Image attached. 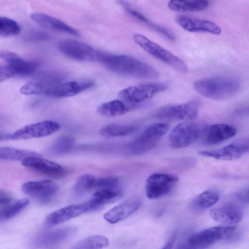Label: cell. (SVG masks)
<instances>
[{
	"label": "cell",
	"instance_id": "9",
	"mask_svg": "<svg viewBox=\"0 0 249 249\" xmlns=\"http://www.w3.org/2000/svg\"><path fill=\"white\" fill-rule=\"evenodd\" d=\"M200 102L197 99L178 104L170 105L160 108L155 117L159 119L189 121L198 115Z\"/></svg>",
	"mask_w": 249,
	"mask_h": 249
},
{
	"label": "cell",
	"instance_id": "20",
	"mask_svg": "<svg viewBox=\"0 0 249 249\" xmlns=\"http://www.w3.org/2000/svg\"><path fill=\"white\" fill-rule=\"evenodd\" d=\"M209 214L213 220L228 225L239 223L243 217L241 208L231 203H226L212 209Z\"/></svg>",
	"mask_w": 249,
	"mask_h": 249
},
{
	"label": "cell",
	"instance_id": "14",
	"mask_svg": "<svg viewBox=\"0 0 249 249\" xmlns=\"http://www.w3.org/2000/svg\"><path fill=\"white\" fill-rule=\"evenodd\" d=\"M21 163L28 169L52 178H61L67 173L61 165L44 159L41 155L25 158Z\"/></svg>",
	"mask_w": 249,
	"mask_h": 249
},
{
	"label": "cell",
	"instance_id": "4",
	"mask_svg": "<svg viewBox=\"0 0 249 249\" xmlns=\"http://www.w3.org/2000/svg\"><path fill=\"white\" fill-rule=\"evenodd\" d=\"M169 128V125L165 123L154 124L148 126L129 144L128 153L136 156L151 151L156 146Z\"/></svg>",
	"mask_w": 249,
	"mask_h": 249
},
{
	"label": "cell",
	"instance_id": "42",
	"mask_svg": "<svg viewBox=\"0 0 249 249\" xmlns=\"http://www.w3.org/2000/svg\"><path fill=\"white\" fill-rule=\"evenodd\" d=\"M176 237V234H173L171 236V237H170V239L168 240V241L165 244V247H164L163 248L167 249V248H171V246H173V245L174 244Z\"/></svg>",
	"mask_w": 249,
	"mask_h": 249
},
{
	"label": "cell",
	"instance_id": "21",
	"mask_svg": "<svg viewBox=\"0 0 249 249\" xmlns=\"http://www.w3.org/2000/svg\"><path fill=\"white\" fill-rule=\"evenodd\" d=\"M176 21L182 29L190 32L209 33L219 35L222 32L218 25L209 20L179 15L176 17Z\"/></svg>",
	"mask_w": 249,
	"mask_h": 249
},
{
	"label": "cell",
	"instance_id": "12",
	"mask_svg": "<svg viewBox=\"0 0 249 249\" xmlns=\"http://www.w3.org/2000/svg\"><path fill=\"white\" fill-rule=\"evenodd\" d=\"M22 192L42 204L52 201L57 195L59 187L52 180L30 181L21 186Z\"/></svg>",
	"mask_w": 249,
	"mask_h": 249
},
{
	"label": "cell",
	"instance_id": "6",
	"mask_svg": "<svg viewBox=\"0 0 249 249\" xmlns=\"http://www.w3.org/2000/svg\"><path fill=\"white\" fill-rule=\"evenodd\" d=\"M232 226H215L202 230L190 236L187 241L191 247L202 248L231 238L236 231Z\"/></svg>",
	"mask_w": 249,
	"mask_h": 249
},
{
	"label": "cell",
	"instance_id": "39",
	"mask_svg": "<svg viewBox=\"0 0 249 249\" xmlns=\"http://www.w3.org/2000/svg\"><path fill=\"white\" fill-rule=\"evenodd\" d=\"M50 38V36L47 33L41 31H33L29 35V39L33 40H46Z\"/></svg>",
	"mask_w": 249,
	"mask_h": 249
},
{
	"label": "cell",
	"instance_id": "2",
	"mask_svg": "<svg viewBox=\"0 0 249 249\" xmlns=\"http://www.w3.org/2000/svg\"><path fill=\"white\" fill-rule=\"evenodd\" d=\"M237 79L216 76L201 79L193 84L194 89L203 96L213 100H223L236 94L240 88Z\"/></svg>",
	"mask_w": 249,
	"mask_h": 249
},
{
	"label": "cell",
	"instance_id": "13",
	"mask_svg": "<svg viewBox=\"0 0 249 249\" xmlns=\"http://www.w3.org/2000/svg\"><path fill=\"white\" fill-rule=\"evenodd\" d=\"M59 123L52 120H46L31 124L23 126L10 134V140H27L48 136L60 129Z\"/></svg>",
	"mask_w": 249,
	"mask_h": 249
},
{
	"label": "cell",
	"instance_id": "33",
	"mask_svg": "<svg viewBox=\"0 0 249 249\" xmlns=\"http://www.w3.org/2000/svg\"><path fill=\"white\" fill-rule=\"evenodd\" d=\"M27 199H21L0 207V222L8 220L20 213L29 204Z\"/></svg>",
	"mask_w": 249,
	"mask_h": 249
},
{
	"label": "cell",
	"instance_id": "22",
	"mask_svg": "<svg viewBox=\"0 0 249 249\" xmlns=\"http://www.w3.org/2000/svg\"><path fill=\"white\" fill-rule=\"evenodd\" d=\"M31 18L38 25L47 29L79 36V32L64 22L50 15L41 13H33Z\"/></svg>",
	"mask_w": 249,
	"mask_h": 249
},
{
	"label": "cell",
	"instance_id": "30",
	"mask_svg": "<svg viewBox=\"0 0 249 249\" xmlns=\"http://www.w3.org/2000/svg\"><path fill=\"white\" fill-rule=\"evenodd\" d=\"M136 126L130 124H109L103 126L99 130L100 134L107 138L127 135L132 133Z\"/></svg>",
	"mask_w": 249,
	"mask_h": 249
},
{
	"label": "cell",
	"instance_id": "36",
	"mask_svg": "<svg viewBox=\"0 0 249 249\" xmlns=\"http://www.w3.org/2000/svg\"><path fill=\"white\" fill-rule=\"evenodd\" d=\"M20 27L15 20L4 17H0V36L4 37L18 35Z\"/></svg>",
	"mask_w": 249,
	"mask_h": 249
},
{
	"label": "cell",
	"instance_id": "17",
	"mask_svg": "<svg viewBox=\"0 0 249 249\" xmlns=\"http://www.w3.org/2000/svg\"><path fill=\"white\" fill-rule=\"evenodd\" d=\"M236 133V129L232 125L215 124L203 128L200 138L204 144L213 145L230 139Z\"/></svg>",
	"mask_w": 249,
	"mask_h": 249
},
{
	"label": "cell",
	"instance_id": "3",
	"mask_svg": "<svg viewBox=\"0 0 249 249\" xmlns=\"http://www.w3.org/2000/svg\"><path fill=\"white\" fill-rule=\"evenodd\" d=\"M133 40L148 54L174 70L181 73L188 72V68L182 59L143 35L135 34L133 36Z\"/></svg>",
	"mask_w": 249,
	"mask_h": 249
},
{
	"label": "cell",
	"instance_id": "18",
	"mask_svg": "<svg viewBox=\"0 0 249 249\" xmlns=\"http://www.w3.org/2000/svg\"><path fill=\"white\" fill-rule=\"evenodd\" d=\"M88 212L89 207L87 202L66 206L48 214L45 225L47 227L57 225Z\"/></svg>",
	"mask_w": 249,
	"mask_h": 249
},
{
	"label": "cell",
	"instance_id": "26",
	"mask_svg": "<svg viewBox=\"0 0 249 249\" xmlns=\"http://www.w3.org/2000/svg\"><path fill=\"white\" fill-rule=\"evenodd\" d=\"M117 2L125 11L133 18L145 24L152 30L161 34L168 39L171 41L175 40V36L170 32L150 20L142 13L134 9L127 0H118Z\"/></svg>",
	"mask_w": 249,
	"mask_h": 249
},
{
	"label": "cell",
	"instance_id": "1",
	"mask_svg": "<svg viewBox=\"0 0 249 249\" xmlns=\"http://www.w3.org/2000/svg\"><path fill=\"white\" fill-rule=\"evenodd\" d=\"M109 71L126 76L154 79L159 71L152 66L133 57L102 53L100 61Z\"/></svg>",
	"mask_w": 249,
	"mask_h": 249
},
{
	"label": "cell",
	"instance_id": "28",
	"mask_svg": "<svg viewBox=\"0 0 249 249\" xmlns=\"http://www.w3.org/2000/svg\"><path fill=\"white\" fill-rule=\"evenodd\" d=\"M209 5V0H170L168 7L175 12H197L206 9Z\"/></svg>",
	"mask_w": 249,
	"mask_h": 249
},
{
	"label": "cell",
	"instance_id": "43",
	"mask_svg": "<svg viewBox=\"0 0 249 249\" xmlns=\"http://www.w3.org/2000/svg\"><path fill=\"white\" fill-rule=\"evenodd\" d=\"M10 140V134L0 132V141Z\"/></svg>",
	"mask_w": 249,
	"mask_h": 249
},
{
	"label": "cell",
	"instance_id": "5",
	"mask_svg": "<svg viewBox=\"0 0 249 249\" xmlns=\"http://www.w3.org/2000/svg\"><path fill=\"white\" fill-rule=\"evenodd\" d=\"M65 76L57 71H45L40 73L25 83L20 89L25 95H46L58 84L64 82Z\"/></svg>",
	"mask_w": 249,
	"mask_h": 249
},
{
	"label": "cell",
	"instance_id": "27",
	"mask_svg": "<svg viewBox=\"0 0 249 249\" xmlns=\"http://www.w3.org/2000/svg\"><path fill=\"white\" fill-rule=\"evenodd\" d=\"M140 106V104L126 103V102L122 100L117 99L102 104L98 107L97 111L104 116L113 117L123 115Z\"/></svg>",
	"mask_w": 249,
	"mask_h": 249
},
{
	"label": "cell",
	"instance_id": "10",
	"mask_svg": "<svg viewBox=\"0 0 249 249\" xmlns=\"http://www.w3.org/2000/svg\"><path fill=\"white\" fill-rule=\"evenodd\" d=\"M167 88V85L161 83L142 84L121 90L118 93V96L121 100L128 103L141 104L166 90Z\"/></svg>",
	"mask_w": 249,
	"mask_h": 249
},
{
	"label": "cell",
	"instance_id": "38",
	"mask_svg": "<svg viewBox=\"0 0 249 249\" xmlns=\"http://www.w3.org/2000/svg\"><path fill=\"white\" fill-rule=\"evenodd\" d=\"M14 75V73L8 66L0 65V82L9 79Z\"/></svg>",
	"mask_w": 249,
	"mask_h": 249
},
{
	"label": "cell",
	"instance_id": "8",
	"mask_svg": "<svg viewBox=\"0 0 249 249\" xmlns=\"http://www.w3.org/2000/svg\"><path fill=\"white\" fill-rule=\"evenodd\" d=\"M57 48L64 55L78 61H99L102 54L101 52L86 43L69 39L60 41Z\"/></svg>",
	"mask_w": 249,
	"mask_h": 249
},
{
	"label": "cell",
	"instance_id": "25",
	"mask_svg": "<svg viewBox=\"0 0 249 249\" xmlns=\"http://www.w3.org/2000/svg\"><path fill=\"white\" fill-rule=\"evenodd\" d=\"M122 194L119 186L97 190L87 201L89 212L100 209L105 205L116 201L121 196Z\"/></svg>",
	"mask_w": 249,
	"mask_h": 249
},
{
	"label": "cell",
	"instance_id": "7",
	"mask_svg": "<svg viewBox=\"0 0 249 249\" xmlns=\"http://www.w3.org/2000/svg\"><path fill=\"white\" fill-rule=\"evenodd\" d=\"M202 128L193 122H184L175 126L169 133L168 141L174 148L188 146L196 142L200 137Z\"/></svg>",
	"mask_w": 249,
	"mask_h": 249
},
{
	"label": "cell",
	"instance_id": "29",
	"mask_svg": "<svg viewBox=\"0 0 249 249\" xmlns=\"http://www.w3.org/2000/svg\"><path fill=\"white\" fill-rule=\"evenodd\" d=\"M219 197L220 194L217 190H206L195 197L192 206L195 210H204L216 204Z\"/></svg>",
	"mask_w": 249,
	"mask_h": 249
},
{
	"label": "cell",
	"instance_id": "15",
	"mask_svg": "<svg viewBox=\"0 0 249 249\" xmlns=\"http://www.w3.org/2000/svg\"><path fill=\"white\" fill-rule=\"evenodd\" d=\"M77 229L74 226H67L38 234L33 241L37 248H46L56 246L67 241L74 236Z\"/></svg>",
	"mask_w": 249,
	"mask_h": 249
},
{
	"label": "cell",
	"instance_id": "37",
	"mask_svg": "<svg viewBox=\"0 0 249 249\" xmlns=\"http://www.w3.org/2000/svg\"><path fill=\"white\" fill-rule=\"evenodd\" d=\"M119 186V179L115 176L96 177L94 189L99 190L105 188H114Z\"/></svg>",
	"mask_w": 249,
	"mask_h": 249
},
{
	"label": "cell",
	"instance_id": "16",
	"mask_svg": "<svg viewBox=\"0 0 249 249\" xmlns=\"http://www.w3.org/2000/svg\"><path fill=\"white\" fill-rule=\"evenodd\" d=\"M248 139H242L229 144L221 148L212 151H200L203 156L217 160H231L239 159L249 151Z\"/></svg>",
	"mask_w": 249,
	"mask_h": 249
},
{
	"label": "cell",
	"instance_id": "41",
	"mask_svg": "<svg viewBox=\"0 0 249 249\" xmlns=\"http://www.w3.org/2000/svg\"><path fill=\"white\" fill-rule=\"evenodd\" d=\"M11 202V198L6 193L0 196V207Z\"/></svg>",
	"mask_w": 249,
	"mask_h": 249
},
{
	"label": "cell",
	"instance_id": "23",
	"mask_svg": "<svg viewBox=\"0 0 249 249\" xmlns=\"http://www.w3.org/2000/svg\"><path fill=\"white\" fill-rule=\"evenodd\" d=\"M93 85L94 83L91 80L63 82L56 86L48 96L55 98L69 97L78 94Z\"/></svg>",
	"mask_w": 249,
	"mask_h": 249
},
{
	"label": "cell",
	"instance_id": "35",
	"mask_svg": "<svg viewBox=\"0 0 249 249\" xmlns=\"http://www.w3.org/2000/svg\"><path fill=\"white\" fill-rule=\"evenodd\" d=\"M74 144V139L69 136L58 138L49 148L48 152L53 155H61L69 152Z\"/></svg>",
	"mask_w": 249,
	"mask_h": 249
},
{
	"label": "cell",
	"instance_id": "11",
	"mask_svg": "<svg viewBox=\"0 0 249 249\" xmlns=\"http://www.w3.org/2000/svg\"><path fill=\"white\" fill-rule=\"evenodd\" d=\"M178 180L173 174L154 173L147 178L145 186L146 196L151 199H157L169 193Z\"/></svg>",
	"mask_w": 249,
	"mask_h": 249
},
{
	"label": "cell",
	"instance_id": "31",
	"mask_svg": "<svg viewBox=\"0 0 249 249\" xmlns=\"http://www.w3.org/2000/svg\"><path fill=\"white\" fill-rule=\"evenodd\" d=\"M96 177L89 173L81 175L76 179L73 186V194L76 197H81L94 189Z\"/></svg>",
	"mask_w": 249,
	"mask_h": 249
},
{
	"label": "cell",
	"instance_id": "24",
	"mask_svg": "<svg viewBox=\"0 0 249 249\" xmlns=\"http://www.w3.org/2000/svg\"><path fill=\"white\" fill-rule=\"evenodd\" d=\"M141 202L138 199H129L107 212L104 218L110 224H115L128 217L140 207Z\"/></svg>",
	"mask_w": 249,
	"mask_h": 249
},
{
	"label": "cell",
	"instance_id": "19",
	"mask_svg": "<svg viewBox=\"0 0 249 249\" xmlns=\"http://www.w3.org/2000/svg\"><path fill=\"white\" fill-rule=\"evenodd\" d=\"M0 58L7 63L14 75H31L38 67L36 62L26 60L16 53L8 50H0Z\"/></svg>",
	"mask_w": 249,
	"mask_h": 249
},
{
	"label": "cell",
	"instance_id": "32",
	"mask_svg": "<svg viewBox=\"0 0 249 249\" xmlns=\"http://www.w3.org/2000/svg\"><path fill=\"white\" fill-rule=\"evenodd\" d=\"M108 245L109 240L106 237L96 235L78 241L73 245L71 248L78 249H102L107 247Z\"/></svg>",
	"mask_w": 249,
	"mask_h": 249
},
{
	"label": "cell",
	"instance_id": "44",
	"mask_svg": "<svg viewBox=\"0 0 249 249\" xmlns=\"http://www.w3.org/2000/svg\"><path fill=\"white\" fill-rule=\"evenodd\" d=\"M4 193H5V192L2 191H0V196H1L2 195L4 194Z\"/></svg>",
	"mask_w": 249,
	"mask_h": 249
},
{
	"label": "cell",
	"instance_id": "34",
	"mask_svg": "<svg viewBox=\"0 0 249 249\" xmlns=\"http://www.w3.org/2000/svg\"><path fill=\"white\" fill-rule=\"evenodd\" d=\"M39 155L35 152L27 150L10 147H0V160H21L28 157Z\"/></svg>",
	"mask_w": 249,
	"mask_h": 249
},
{
	"label": "cell",
	"instance_id": "40",
	"mask_svg": "<svg viewBox=\"0 0 249 249\" xmlns=\"http://www.w3.org/2000/svg\"><path fill=\"white\" fill-rule=\"evenodd\" d=\"M248 188L242 189L237 192L235 196L237 198L245 203H248Z\"/></svg>",
	"mask_w": 249,
	"mask_h": 249
}]
</instances>
